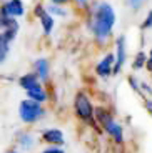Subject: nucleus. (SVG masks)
<instances>
[{
  "label": "nucleus",
  "instance_id": "6e6552de",
  "mask_svg": "<svg viewBox=\"0 0 152 153\" xmlns=\"http://www.w3.org/2000/svg\"><path fill=\"white\" fill-rule=\"evenodd\" d=\"M35 13H37L38 17H40V22H42V25H44V32H45L47 35L52 32V28H53V17L50 15L49 12H45L40 5H38L37 8H35Z\"/></svg>",
  "mask_w": 152,
  "mask_h": 153
},
{
  "label": "nucleus",
  "instance_id": "a211bd4d",
  "mask_svg": "<svg viewBox=\"0 0 152 153\" xmlns=\"http://www.w3.org/2000/svg\"><path fill=\"white\" fill-rule=\"evenodd\" d=\"M49 12H50V13H53V15H65V12L60 10L59 7H49Z\"/></svg>",
  "mask_w": 152,
  "mask_h": 153
},
{
  "label": "nucleus",
  "instance_id": "b1692460",
  "mask_svg": "<svg viewBox=\"0 0 152 153\" xmlns=\"http://www.w3.org/2000/svg\"><path fill=\"white\" fill-rule=\"evenodd\" d=\"M64 2H67V0H52V4H64Z\"/></svg>",
  "mask_w": 152,
  "mask_h": 153
},
{
  "label": "nucleus",
  "instance_id": "1a4fd4ad",
  "mask_svg": "<svg viewBox=\"0 0 152 153\" xmlns=\"http://www.w3.org/2000/svg\"><path fill=\"white\" fill-rule=\"evenodd\" d=\"M112 65H114V55H107L105 58H102L100 63L97 65L99 76H109L112 73Z\"/></svg>",
  "mask_w": 152,
  "mask_h": 153
},
{
  "label": "nucleus",
  "instance_id": "7ed1b4c3",
  "mask_svg": "<svg viewBox=\"0 0 152 153\" xmlns=\"http://www.w3.org/2000/svg\"><path fill=\"white\" fill-rule=\"evenodd\" d=\"M19 113H20V118L25 123H34L44 115V110L40 105L32 102V100H23L19 107Z\"/></svg>",
  "mask_w": 152,
  "mask_h": 153
},
{
  "label": "nucleus",
  "instance_id": "9d476101",
  "mask_svg": "<svg viewBox=\"0 0 152 153\" xmlns=\"http://www.w3.org/2000/svg\"><path fill=\"white\" fill-rule=\"evenodd\" d=\"M44 140L49 143H53V145H62L64 143V135H62L60 130L57 128H52V130H47L44 133Z\"/></svg>",
  "mask_w": 152,
  "mask_h": 153
},
{
  "label": "nucleus",
  "instance_id": "0eeeda50",
  "mask_svg": "<svg viewBox=\"0 0 152 153\" xmlns=\"http://www.w3.org/2000/svg\"><path fill=\"white\" fill-rule=\"evenodd\" d=\"M115 67L112 68L114 73H119L122 68V65L126 63V43H124V37H120L117 40V57H115Z\"/></svg>",
  "mask_w": 152,
  "mask_h": 153
},
{
  "label": "nucleus",
  "instance_id": "20e7f679",
  "mask_svg": "<svg viewBox=\"0 0 152 153\" xmlns=\"http://www.w3.org/2000/svg\"><path fill=\"white\" fill-rule=\"evenodd\" d=\"M17 30H19V23L14 20V22H12L5 30L0 33V63H2V62L5 60V57H7V53H8V43L15 38Z\"/></svg>",
  "mask_w": 152,
  "mask_h": 153
},
{
  "label": "nucleus",
  "instance_id": "dca6fc26",
  "mask_svg": "<svg viewBox=\"0 0 152 153\" xmlns=\"http://www.w3.org/2000/svg\"><path fill=\"white\" fill-rule=\"evenodd\" d=\"M12 22H14V19H7V17L0 12V28H7Z\"/></svg>",
  "mask_w": 152,
  "mask_h": 153
},
{
  "label": "nucleus",
  "instance_id": "4be33fe9",
  "mask_svg": "<svg viewBox=\"0 0 152 153\" xmlns=\"http://www.w3.org/2000/svg\"><path fill=\"white\" fill-rule=\"evenodd\" d=\"M44 153H64L62 150H59V148H49V150H45Z\"/></svg>",
  "mask_w": 152,
  "mask_h": 153
},
{
  "label": "nucleus",
  "instance_id": "aec40b11",
  "mask_svg": "<svg viewBox=\"0 0 152 153\" xmlns=\"http://www.w3.org/2000/svg\"><path fill=\"white\" fill-rule=\"evenodd\" d=\"M145 65H147L149 70H152V50H150V53H149V57L145 58Z\"/></svg>",
  "mask_w": 152,
  "mask_h": 153
},
{
  "label": "nucleus",
  "instance_id": "f3484780",
  "mask_svg": "<svg viewBox=\"0 0 152 153\" xmlns=\"http://www.w3.org/2000/svg\"><path fill=\"white\" fill-rule=\"evenodd\" d=\"M152 27V12H149L147 19H145V22L142 23V28H150Z\"/></svg>",
  "mask_w": 152,
  "mask_h": 153
},
{
  "label": "nucleus",
  "instance_id": "a878e982",
  "mask_svg": "<svg viewBox=\"0 0 152 153\" xmlns=\"http://www.w3.org/2000/svg\"><path fill=\"white\" fill-rule=\"evenodd\" d=\"M8 153H15V152H8Z\"/></svg>",
  "mask_w": 152,
  "mask_h": 153
},
{
  "label": "nucleus",
  "instance_id": "6ab92c4d",
  "mask_svg": "<svg viewBox=\"0 0 152 153\" xmlns=\"http://www.w3.org/2000/svg\"><path fill=\"white\" fill-rule=\"evenodd\" d=\"M142 2H144V0H129V5H130L132 8H139Z\"/></svg>",
  "mask_w": 152,
  "mask_h": 153
},
{
  "label": "nucleus",
  "instance_id": "412c9836",
  "mask_svg": "<svg viewBox=\"0 0 152 153\" xmlns=\"http://www.w3.org/2000/svg\"><path fill=\"white\" fill-rule=\"evenodd\" d=\"M129 83L132 85V88H134V90H135V92H139V93H141V90H139V87H137V82L134 80L132 76H130V78H129Z\"/></svg>",
  "mask_w": 152,
  "mask_h": 153
},
{
  "label": "nucleus",
  "instance_id": "9b49d317",
  "mask_svg": "<svg viewBox=\"0 0 152 153\" xmlns=\"http://www.w3.org/2000/svg\"><path fill=\"white\" fill-rule=\"evenodd\" d=\"M27 95H29V98H30L32 102H35V103H38V105H40V102H45L47 100V93L44 92V88L40 87V85L32 88V90H29Z\"/></svg>",
  "mask_w": 152,
  "mask_h": 153
},
{
  "label": "nucleus",
  "instance_id": "39448f33",
  "mask_svg": "<svg viewBox=\"0 0 152 153\" xmlns=\"http://www.w3.org/2000/svg\"><path fill=\"white\" fill-rule=\"evenodd\" d=\"M74 107H75V113L79 115L82 120H92L94 117V108H92L90 100L84 95V93H77L75 95V102H74Z\"/></svg>",
  "mask_w": 152,
  "mask_h": 153
},
{
  "label": "nucleus",
  "instance_id": "393cba45",
  "mask_svg": "<svg viewBox=\"0 0 152 153\" xmlns=\"http://www.w3.org/2000/svg\"><path fill=\"white\" fill-rule=\"evenodd\" d=\"M85 2L87 0H77V4H80V5H85Z\"/></svg>",
  "mask_w": 152,
  "mask_h": 153
},
{
  "label": "nucleus",
  "instance_id": "f03ea898",
  "mask_svg": "<svg viewBox=\"0 0 152 153\" xmlns=\"http://www.w3.org/2000/svg\"><path fill=\"white\" fill-rule=\"evenodd\" d=\"M95 117L99 118V122L104 125V128H105V131L109 135H112L114 137L115 142L120 143L122 140H124V133H122V126L119 125L117 122H115L112 117H110V113L107 110H104V108H97L95 110Z\"/></svg>",
  "mask_w": 152,
  "mask_h": 153
},
{
  "label": "nucleus",
  "instance_id": "ddd939ff",
  "mask_svg": "<svg viewBox=\"0 0 152 153\" xmlns=\"http://www.w3.org/2000/svg\"><path fill=\"white\" fill-rule=\"evenodd\" d=\"M38 80H37V76L35 75H32V73H29V75H23L22 78H20V87L23 88V90H32V88H35V87H38Z\"/></svg>",
  "mask_w": 152,
  "mask_h": 153
},
{
  "label": "nucleus",
  "instance_id": "5701e85b",
  "mask_svg": "<svg viewBox=\"0 0 152 153\" xmlns=\"http://www.w3.org/2000/svg\"><path fill=\"white\" fill-rule=\"evenodd\" d=\"M145 107H147V110L152 113V102H150V100H147V102H145Z\"/></svg>",
  "mask_w": 152,
  "mask_h": 153
},
{
  "label": "nucleus",
  "instance_id": "f8f14e48",
  "mask_svg": "<svg viewBox=\"0 0 152 153\" xmlns=\"http://www.w3.org/2000/svg\"><path fill=\"white\" fill-rule=\"evenodd\" d=\"M35 76H40L42 80H45L47 75H49V62L44 60V58H38L37 62H35Z\"/></svg>",
  "mask_w": 152,
  "mask_h": 153
},
{
  "label": "nucleus",
  "instance_id": "2eb2a0df",
  "mask_svg": "<svg viewBox=\"0 0 152 153\" xmlns=\"http://www.w3.org/2000/svg\"><path fill=\"white\" fill-rule=\"evenodd\" d=\"M20 145H22L23 148H30V146L34 145L30 135H22V137H20Z\"/></svg>",
  "mask_w": 152,
  "mask_h": 153
},
{
  "label": "nucleus",
  "instance_id": "4468645a",
  "mask_svg": "<svg viewBox=\"0 0 152 153\" xmlns=\"http://www.w3.org/2000/svg\"><path fill=\"white\" fill-rule=\"evenodd\" d=\"M145 65V53L144 52H139L135 57V63H134V67L135 68H142V67Z\"/></svg>",
  "mask_w": 152,
  "mask_h": 153
},
{
  "label": "nucleus",
  "instance_id": "423d86ee",
  "mask_svg": "<svg viewBox=\"0 0 152 153\" xmlns=\"http://www.w3.org/2000/svg\"><path fill=\"white\" fill-rule=\"evenodd\" d=\"M0 12H2L7 19H15V17L23 15L25 8H23V4L20 0H10V2L4 4V7L0 8Z\"/></svg>",
  "mask_w": 152,
  "mask_h": 153
},
{
  "label": "nucleus",
  "instance_id": "f257e3e1",
  "mask_svg": "<svg viewBox=\"0 0 152 153\" xmlns=\"http://www.w3.org/2000/svg\"><path fill=\"white\" fill-rule=\"evenodd\" d=\"M94 22H92V28H94V33L99 40H105L110 35L112 28H114L115 23V13L114 8L110 7L109 4H100L99 7L95 8L94 13Z\"/></svg>",
  "mask_w": 152,
  "mask_h": 153
}]
</instances>
